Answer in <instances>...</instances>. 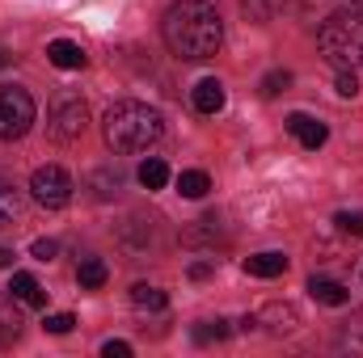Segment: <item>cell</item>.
Returning <instances> with one entry per match:
<instances>
[{
	"mask_svg": "<svg viewBox=\"0 0 363 358\" xmlns=\"http://www.w3.org/2000/svg\"><path fill=\"white\" fill-rule=\"evenodd\" d=\"M161 34L178 59H211L224 42V21L211 0H174L161 21Z\"/></svg>",
	"mask_w": 363,
	"mask_h": 358,
	"instance_id": "cell-1",
	"label": "cell"
},
{
	"mask_svg": "<svg viewBox=\"0 0 363 358\" xmlns=\"http://www.w3.org/2000/svg\"><path fill=\"white\" fill-rule=\"evenodd\" d=\"M161 131H165L161 114L144 101H114L101 122V135L114 152H144L148 144L161 139Z\"/></svg>",
	"mask_w": 363,
	"mask_h": 358,
	"instance_id": "cell-2",
	"label": "cell"
},
{
	"mask_svg": "<svg viewBox=\"0 0 363 358\" xmlns=\"http://www.w3.org/2000/svg\"><path fill=\"white\" fill-rule=\"evenodd\" d=\"M317 47L325 55V64H334L338 72H355L363 59V17L359 13H330L317 30Z\"/></svg>",
	"mask_w": 363,
	"mask_h": 358,
	"instance_id": "cell-3",
	"label": "cell"
},
{
	"mask_svg": "<svg viewBox=\"0 0 363 358\" xmlns=\"http://www.w3.org/2000/svg\"><path fill=\"white\" fill-rule=\"evenodd\" d=\"M85 127H89V105H85L77 93L55 97V105H51V114H47V135H51L55 144H77V139L85 135Z\"/></svg>",
	"mask_w": 363,
	"mask_h": 358,
	"instance_id": "cell-4",
	"label": "cell"
},
{
	"mask_svg": "<svg viewBox=\"0 0 363 358\" xmlns=\"http://www.w3.org/2000/svg\"><path fill=\"white\" fill-rule=\"evenodd\" d=\"M34 122V97L17 85H0V139H21Z\"/></svg>",
	"mask_w": 363,
	"mask_h": 358,
	"instance_id": "cell-5",
	"label": "cell"
},
{
	"mask_svg": "<svg viewBox=\"0 0 363 358\" xmlns=\"http://www.w3.org/2000/svg\"><path fill=\"white\" fill-rule=\"evenodd\" d=\"M30 194H34L38 207L60 211V207H68V198H72V178H68L60 165H43V169H34V178H30Z\"/></svg>",
	"mask_w": 363,
	"mask_h": 358,
	"instance_id": "cell-6",
	"label": "cell"
},
{
	"mask_svg": "<svg viewBox=\"0 0 363 358\" xmlns=\"http://www.w3.org/2000/svg\"><path fill=\"white\" fill-rule=\"evenodd\" d=\"M283 127H287V131H291L308 152H317V148L330 139V127H325L321 118H308V114H287V122H283Z\"/></svg>",
	"mask_w": 363,
	"mask_h": 358,
	"instance_id": "cell-7",
	"label": "cell"
},
{
	"mask_svg": "<svg viewBox=\"0 0 363 358\" xmlns=\"http://www.w3.org/2000/svg\"><path fill=\"white\" fill-rule=\"evenodd\" d=\"M254 325H267V333L283 337V333H296V329H300V312H296L291 304H267V308L254 316Z\"/></svg>",
	"mask_w": 363,
	"mask_h": 358,
	"instance_id": "cell-8",
	"label": "cell"
},
{
	"mask_svg": "<svg viewBox=\"0 0 363 358\" xmlns=\"http://www.w3.org/2000/svg\"><path fill=\"white\" fill-rule=\"evenodd\" d=\"M9 295H13L17 304H30V308H43V304H47V291H43V287H38V278H34V274H26V270H21V274H13Z\"/></svg>",
	"mask_w": 363,
	"mask_h": 358,
	"instance_id": "cell-9",
	"label": "cell"
},
{
	"mask_svg": "<svg viewBox=\"0 0 363 358\" xmlns=\"http://www.w3.org/2000/svg\"><path fill=\"white\" fill-rule=\"evenodd\" d=\"M47 59H51L55 68H64V72H77V68H85V51H81L77 42H68V38H55V42L47 47Z\"/></svg>",
	"mask_w": 363,
	"mask_h": 358,
	"instance_id": "cell-10",
	"label": "cell"
},
{
	"mask_svg": "<svg viewBox=\"0 0 363 358\" xmlns=\"http://www.w3.org/2000/svg\"><path fill=\"white\" fill-rule=\"evenodd\" d=\"M308 295H313L317 304H325V308L351 304V291H347L342 282H334V278H313V282H308Z\"/></svg>",
	"mask_w": 363,
	"mask_h": 358,
	"instance_id": "cell-11",
	"label": "cell"
},
{
	"mask_svg": "<svg viewBox=\"0 0 363 358\" xmlns=\"http://www.w3.org/2000/svg\"><path fill=\"white\" fill-rule=\"evenodd\" d=\"M224 101H228V93H224L220 81H199V85H194V110H199V114H220Z\"/></svg>",
	"mask_w": 363,
	"mask_h": 358,
	"instance_id": "cell-12",
	"label": "cell"
},
{
	"mask_svg": "<svg viewBox=\"0 0 363 358\" xmlns=\"http://www.w3.org/2000/svg\"><path fill=\"white\" fill-rule=\"evenodd\" d=\"M13 304H17V299H13L9 291H0V350H4L9 342H17V333H21V316H17Z\"/></svg>",
	"mask_w": 363,
	"mask_h": 358,
	"instance_id": "cell-13",
	"label": "cell"
},
{
	"mask_svg": "<svg viewBox=\"0 0 363 358\" xmlns=\"http://www.w3.org/2000/svg\"><path fill=\"white\" fill-rule=\"evenodd\" d=\"M131 304H135L140 312H165V308H169V295H165L161 287L135 282V287H131Z\"/></svg>",
	"mask_w": 363,
	"mask_h": 358,
	"instance_id": "cell-14",
	"label": "cell"
},
{
	"mask_svg": "<svg viewBox=\"0 0 363 358\" xmlns=\"http://www.w3.org/2000/svg\"><path fill=\"white\" fill-rule=\"evenodd\" d=\"M283 270H287L283 253H254V258H245V274H254V278H279Z\"/></svg>",
	"mask_w": 363,
	"mask_h": 358,
	"instance_id": "cell-15",
	"label": "cell"
},
{
	"mask_svg": "<svg viewBox=\"0 0 363 358\" xmlns=\"http://www.w3.org/2000/svg\"><path fill=\"white\" fill-rule=\"evenodd\" d=\"M135 178H140L144 190H165V181H169V165H165L161 156H148V161L140 165V173H135Z\"/></svg>",
	"mask_w": 363,
	"mask_h": 358,
	"instance_id": "cell-16",
	"label": "cell"
},
{
	"mask_svg": "<svg viewBox=\"0 0 363 358\" xmlns=\"http://www.w3.org/2000/svg\"><path fill=\"white\" fill-rule=\"evenodd\" d=\"M106 278H110V270L101 258H85L81 266H77V282L85 287V291H97V287H106Z\"/></svg>",
	"mask_w": 363,
	"mask_h": 358,
	"instance_id": "cell-17",
	"label": "cell"
},
{
	"mask_svg": "<svg viewBox=\"0 0 363 358\" xmlns=\"http://www.w3.org/2000/svg\"><path fill=\"white\" fill-rule=\"evenodd\" d=\"M279 8H283V0H241V13L254 21V25H267L279 17Z\"/></svg>",
	"mask_w": 363,
	"mask_h": 358,
	"instance_id": "cell-18",
	"label": "cell"
},
{
	"mask_svg": "<svg viewBox=\"0 0 363 358\" xmlns=\"http://www.w3.org/2000/svg\"><path fill=\"white\" fill-rule=\"evenodd\" d=\"M17 215H21V194L13 190V181H0V228L17 224Z\"/></svg>",
	"mask_w": 363,
	"mask_h": 358,
	"instance_id": "cell-19",
	"label": "cell"
},
{
	"mask_svg": "<svg viewBox=\"0 0 363 358\" xmlns=\"http://www.w3.org/2000/svg\"><path fill=\"white\" fill-rule=\"evenodd\" d=\"M338 346H342V350H351V354H363V312H355V316L342 325Z\"/></svg>",
	"mask_w": 363,
	"mask_h": 358,
	"instance_id": "cell-20",
	"label": "cell"
},
{
	"mask_svg": "<svg viewBox=\"0 0 363 358\" xmlns=\"http://www.w3.org/2000/svg\"><path fill=\"white\" fill-rule=\"evenodd\" d=\"M178 190H182V198H203V194L211 190V178H207L203 169H186L178 178Z\"/></svg>",
	"mask_w": 363,
	"mask_h": 358,
	"instance_id": "cell-21",
	"label": "cell"
},
{
	"mask_svg": "<svg viewBox=\"0 0 363 358\" xmlns=\"http://www.w3.org/2000/svg\"><path fill=\"white\" fill-rule=\"evenodd\" d=\"M89 185H93V194H97V198H110V194H118V190H123V178H118V173H110V169H97V173L89 178Z\"/></svg>",
	"mask_w": 363,
	"mask_h": 358,
	"instance_id": "cell-22",
	"label": "cell"
},
{
	"mask_svg": "<svg viewBox=\"0 0 363 358\" xmlns=\"http://www.w3.org/2000/svg\"><path fill=\"white\" fill-rule=\"evenodd\" d=\"M287 85H291V72L274 68V72L262 76V97H279V93H287Z\"/></svg>",
	"mask_w": 363,
	"mask_h": 358,
	"instance_id": "cell-23",
	"label": "cell"
},
{
	"mask_svg": "<svg viewBox=\"0 0 363 358\" xmlns=\"http://www.w3.org/2000/svg\"><path fill=\"white\" fill-rule=\"evenodd\" d=\"M228 337V321H216V325H199L194 329V342H224Z\"/></svg>",
	"mask_w": 363,
	"mask_h": 358,
	"instance_id": "cell-24",
	"label": "cell"
},
{
	"mask_svg": "<svg viewBox=\"0 0 363 358\" xmlns=\"http://www.w3.org/2000/svg\"><path fill=\"white\" fill-rule=\"evenodd\" d=\"M72 325H77V316H72V312H55V316H47V321H43V329H47V333H72Z\"/></svg>",
	"mask_w": 363,
	"mask_h": 358,
	"instance_id": "cell-25",
	"label": "cell"
},
{
	"mask_svg": "<svg viewBox=\"0 0 363 358\" xmlns=\"http://www.w3.org/2000/svg\"><path fill=\"white\" fill-rule=\"evenodd\" d=\"M334 224L351 236H363V211H342V215H334Z\"/></svg>",
	"mask_w": 363,
	"mask_h": 358,
	"instance_id": "cell-26",
	"label": "cell"
},
{
	"mask_svg": "<svg viewBox=\"0 0 363 358\" xmlns=\"http://www.w3.org/2000/svg\"><path fill=\"white\" fill-rule=\"evenodd\" d=\"M30 253H34L38 262H51V258L60 253V245H55V241H34V249H30Z\"/></svg>",
	"mask_w": 363,
	"mask_h": 358,
	"instance_id": "cell-27",
	"label": "cell"
},
{
	"mask_svg": "<svg viewBox=\"0 0 363 358\" xmlns=\"http://www.w3.org/2000/svg\"><path fill=\"white\" fill-rule=\"evenodd\" d=\"M338 93H342V97H355V93H359L355 72H338Z\"/></svg>",
	"mask_w": 363,
	"mask_h": 358,
	"instance_id": "cell-28",
	"label": "cell"
},
{
	"mask_svg": "<svg viewBox=\"0 0 363 358\" xmlns=\"http://www.w3.org/2000/svg\"><path fill=\"white\" fill-rule=\"evenodd\" d=\"M101 354L106 358H131V346H127V342H106Z\"/></svg>",
	"mask_w": 363,
	"mask_h": 358,
	"instance_id": "cell-29",
	"label": "cell"
},
{
	"mask_svg": "<svg viewBox=\"0 0 363 358\" xmlns=\"http://www.w3.org/2000/svg\"><path fill=\"white\" fill-rule=\"evenodd\" d=\"M190 278H194V282H203V278H211V266H207V262H194V266H190Z\"/></svg>",
	"mask_w": 363,
	"mask_h": 358,
	"instance_id": "cell-30",
	"label": "cell"
},
{
	"mask_svg": "<svg viewBox=\"0 0 363 358\" xmlns=\"http://www.w3.org/2000/svg\"><path fill=\"white\" fill-rule=\"evenodd\" d=\"M0 266H13V253L9 249H0Z\"/></svg>",
	"mask_w": 363,
	"mask_h": 358,
	"instance_id": "cell-31",
	"label": "cell"
},
{
	"mask_svg": "<svg viewBox=\"0 0 363 358\" xmlns=\"http://www.w3.org/2000/svg\"><path fill=\"white\" fill-rule=\"evenodd\" d=\"M4 64H9V55H4V51H0V68H4Z\"/></svg>",
	"mask_w": 363,
	"mask_h": 358,
	"instance_id": "cell-32",
	"label": "cell"
},
{
	"mask_svg": "<svg viewBox=\"0 0 363 358\" xmlns=\"http://www.w3.org/2000/svg\"><path fill=\"white\" fill-rule=\"evenodd\" d=\"M351 4H355V8H359V13H363V0H351Z\"/></svg>",
	"mask_w": 363,
	"mask_h": 358,
	"instance_id": "cell-33",
	"label": "cell"
}]
</instances>
